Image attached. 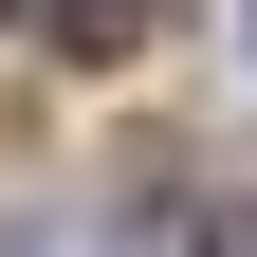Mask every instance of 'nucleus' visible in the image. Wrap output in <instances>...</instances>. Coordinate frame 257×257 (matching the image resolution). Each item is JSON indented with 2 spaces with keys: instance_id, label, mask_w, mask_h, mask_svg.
<instances>
[{
  "instance_id": "f257e3e1",
  "label": "nucleus",
  "mask_w": 257,
  "mask_h": 257,
  "mask_svg": "<svg viewBox=\"0 0 257 257\" xmlns=\"http://www.w3.org/2000/svg\"><path fill=\"white\" fill-rule=\"evenodd\" d=\"M37 37H55V55H128V37H147V0H37Z\"/></svg>"
}]
</instances>
